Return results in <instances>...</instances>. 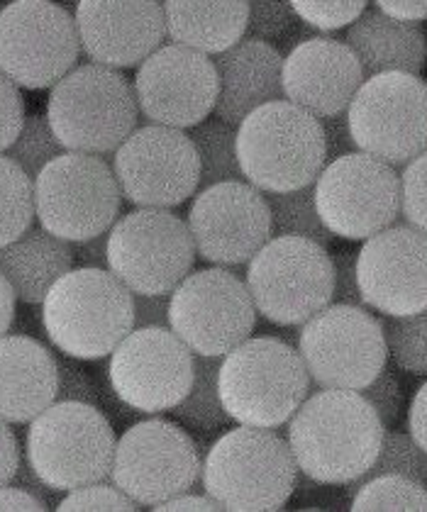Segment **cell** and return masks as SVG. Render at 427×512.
I'll use <instances>...</instances> for the list:
<instances>
[{
  "label": "cell",
  "instance_id": "obj_1",
  "mask_svg": "<svg viewBox=\"0 0 427 512\" xmlns=\"http://www.w3.org/2000/svg\"><path fill=\"white\" fill-rule=\"evenodd\" d=\"M386 427L359 391L323 388L288 420V447L305 478L349 486L374 464Z\"/></svg>",
  "mask_w": 427,
  "mask_h": 512
},
{
  "label": "cell",
  "instance_id": "obj_2",
  "mask_svg": "<svg viewBox=\"0 0 427 512\" xmlns=\"http://www.w3.org/2000/svg\"><path fill=\"white\" fill-rule=\"evenodd\" d=\"M42 325L66 359H105L135 330V296L110 269L79 266L49 288Z\"/></svg>",
  "mask_w": 427,
  "mask_h": 512
},
{
  "label": "cell",
  "instance_id": "obj_3",
  "mask_svg": "<svg viewBox=\"0 0 427 512\" xmlns=\"http://www.w3.org/2000/svg\"><path fill=\"white\" fill-rule=\"evenodd\" d=\"M288 439L264 427L237 425L210 444L203 459V491L230 512L284 510L298 488Z\"/></svg>",
  "mask_w": 427,
  "mask_h": 512
},
{
  "label": "cell",
  "instance_id": "obj_4",
  "mask_svg": "<svg viewBox=\"0 0 427 512\" xmlns=\"http://www.w3.org/2000/svg\"><path fill=\"white\" fill-rule=\"evenodd\" d=\"M237 159L262 193L313 186L327 164L323 120L286 98L259 105L237 125Z\"/></svg>",
  "mask_w": 427,
  "mask_h": 512
},
{
  "label": "cell",
  "instance_id": "obj_5",
  "mask_svg": "<svg viewBox=\"0 0 427 512\" xmlns=\"http://www.w3.org/2000/svg\"><path fill=\"white\" fill-rule=\"evenodd\" d=\"M218 391L232 422L279 430L310 395V376L284 339L247 337L220 359Z\"/></svg>",
  "mask_w": 427,
  "mask_h": 512
},
{
  "label": "cell",
  "instance_id": "obj_6",
  "mask_svg": "<svg viewBox=\"0 0 427 512\" xmlns=\"http://www.w3.org/2000/svg\"><path fill=\"white\" fill-rule=\"evenodd\" d=\"M47 120L66 152L115 154L132 135L140 105L132 83L103 64H79L49 88Z\"/></svg>",
  "mask_w": 427,
  "mask_h": 512
},
{
  "label": "cell",
  "instance_id": "obj_7",
  "mask_svg": "<svg viewBox=\"0 0 427 512\" xmlns=\"http://www.w3.org/2000/svg\"><path fill=\"white\" fill-rule=\"evenodd\" d=\"M115 430L101 408L81 400H54L27 430V464L54 493H69L110 476Z\"/></svg>",
  "mask_w": 427,
  "mask_h": 512
},
{
  "label": "cell",
  "instance_id": "obj_8",
  "mask_svg": "<svg viewBox=\"0 0 427 512\" xmlns=\"http://www.w3.org/2000/svg\"><path fill=\"white\" fill-rule=\"evenodd\" d=\"M244 283L266 322L301 327L332 303L335 261L313 239L271 237L247 261Z\"/></svg>",
  "mask_w": 427,
  "mask_h": 512
},
{
  "label": "cell",
  "instance_id": "obj_9",
  "mask_svg": "<svg viewBox=\"0 0 427 512\" xmlns=\"http://www.w3.org/2000/svg\"><path fill=\"white\" fill-rule=\"evenodd\" d=\"M35 217L71 244L105 235L118 220L122 191L113 166L98 154L64 152L32 178Z\"/></svg>",
  "mask_w": 427,
  "mask_h": 512
},
{
  "label": "cell",
  "instance_id": "obj_10",
  "mask_svg": "<svg viewBox=\"0 0 427 512\" xmlns=\"http://www.w3.org/2000/svg\"><path fill=\"white\" fill-rule=\"evenodd\" d=\"M196 244L169 208H135L108 230V269L142 296H169L191 274Z\"/></svg>",
  "mask_w": 427,
  "mask_h": 512
},
{
  "label": "cell",
  "instance_id": "obj_11",
  "mask_svg": "<svg viewBox=\"0 0 427 512\" xmlns=\"http://www.w3.org/2000/svg\"><path fill=\"white\" fill-rule=\"evenodd\" d=\"M310 381L320 388L362 391L386 369L388 349L379 317L362 305L330 303L298 332Z\"/></svg>",
  "mask_w": 427,
  "mask_h": 512
},
{
  "label": "cell",
  "instance_id": "obj_12",
  "mask_svg": "<svg viewBox=\"0 0 427 512\" xmlns=\"http://www.w3.org/2000/svg\"><path fill=\"white\" fill-rule=\"evenodd\" d=\"M313 191L315 208L332 237L364 242L401 217V174L359 149L327 161Z\"/></svg>",
  "mask_w": 427,
  "mask_h": 512
},
{
  "label": "cell",
  "instance_id": "obj_13",
  "mask_svg": "<svg viewBox=\"0 0 427 512\" xmlns=\"http://www.w3.org/2000/svg\"><path fill=\"white\" fill-rule=\"evenodd\" d=\"M345 115L359 152L386 164L406 166L427 149V81L420 74L366 76Z\"/></svg>",
  "mask_w": 427,
  "mask_h": 512
},
{
  "label": "cell",
  "instance_id": "obj_14",
  "mask_svg": "<svg viewBox=\"0 0 427 512\" xmlns=\"http://www.w3.org/2000/svg\"><path fill=\"white\" fill-rule=\"evenodd\" d=\"M81 54L76 20L54 0H10L0 8V74L25 91L52 88Z\"/></svg>",
  "mask_w": 427,
  "mask_h": 512
},
{
  "label": "cell",
  "instance_id": "obj_15",
  "mask_svg": "<svg viewBox=\"0 0 427 512\" xmlns=\"http://www.w3.org/2000/svg\"><path fill=\"white\" fill-rule=\"evenodd\" d=\"M201 469L196 439L176 422L152 417L122 432L108 478L137 505L154 510L191 491L201 481Z\"/></svg>",
  "mask_w": 427,
  "mask_h": 512
},
{
  "label": "cell",
  "instance_id": "obj_16",
  "mask_svg": "<svg viewBox=\"0 0 427 512\" xmlns=\"http://www.w3.org/2000/svg\"><path fill=\"white\" fill-rule=\"evenodd\" d=\"M257 315L247 283L225 266L191 271L169 293V327L193 354L223 359L252 337Z\"/></svg>",
  "mask_w": 427,
  "mask_h": 512
},
{
  "label": "cell",
  "instance_id": "obj_17",
  "mask_svg": "<svg viewBox=\"0 0 427 512\" xmlns=\"http://www.w3.org/2000/svg\"><path fill=\"white\" fill-rule=\"evenodd\" d=\"M122 198L135 208H179L201 188V159L179 127H135L113 157Z\"/></svg>",
  "mask_w": 427,
  "mask_h": 512
},
{
  "label": "cell",
  "instance_id": "obj_18",
  "mask_svg": "<svg viewBox=\"0 0 427 512\" xmlns=\"http://www.w3.org/2000/svg\"><path fill=\"white\" fill-rule=\"evenodd\" d=\"M110 388L144 415L171 413L193 383V352L171 327H135L108 361Z\"/></svg>",
  "mask_w": 427,
  "mask_h": 512
},
{
  "label": "cell",
  "instance_id": "obj_19",
  "mask_svg": "<svg viewBox=\"0 0 427 512\" xmlns=\"http://www.w3.org/2000/svg\"><path fill=\"white\" fill-rule=\"evenodd\" d=\"M132 88L149 122L191 130L215 113L220 79L213 57L171 42L137 66Z\"/></svg>",
  "mask_w": 427,
  "mask_h": 512
},
{
  "label": "cell",
  "instance_id": "obj_20",
  "mask_svg": "<svg viewBox=\"0 0 427 512\" xmlns=\"http://www.w3.org/2000/svg\"><path fill=\"white\" fill-rule=\"evenodd\" d=\"M186 225L196 254L213 266H242L271 239V210L259 188L225 181L201 188L188 205Z\"/></svg>",
  "mask_w": 427,
  "mask_h": 512
},
{
  "label": "cell",
  "instance_id": "obj_21",
  "mask_svg": "<svg viewBox=\"0 0 427 512\" xmlns=\"http://www.w3.org/2000/svg\"><path fill=\"white\" fill-rule=\"evenodd\" d=\"M357 281L364 305L396 317L427 310V235L396 225L364 239L357 252Z\"/></svg>",
  "mask_w": 427,
  "mask_h": 512
},
{
  "label": "cell",
  "instance_id": "obj_22",
  "mask_svg": "<svg viewBox=\"0 0 427 512\" xmlns=\"http://www.w3.org/2000/svg\"><path fill=\"white\" fill-rule=\"evenodd\" d=\"M81 52L110 69L140 66L166 40L162 0H76Z\"/></svg>",
  "mask_w": 427,
  "mask_h": 512
},
{
  "label": "cell",
  "instance_id": "obj_23",
  "mask_svg": "<svg viewBox=\"0 0 427 512\" xmlns=\"http://www.w3.org/2000/svg\"><path fill=\"white\" fill-rule=\"evenodd\" d=\"M364 79L357 54L332 37H305L293 44L281 69L284 98L320 120L347 113Z\"/></svg>",
  "mask_w": 427,
  "mask_h": 512
},
{
  "label": "cell",
  "instance_id": "obj_24",
  "mask_svg": "<svg viewBox=\"0 0 427 512\" xmlns=\"http://www.w3.org/2000/svg\"><path fill=\"white\" fill-rule=\"evenodd\" d=\"M213 61L220 79L215 118L237 127L259 105L284 98V54L271 42L244 37L225 52L215 54Z\"/></svg>",
  "mask_w": 427,
  "mask_h": 512
},
{
  "label": "cell",
  "instance_id": "obj_25",
  "mask_svg": "<svg viewBox=\"0 0 427 512\" xmlns=\"http://www.w3.org/2000/svg\"><path fill=\"white\" fill-rule=\"evenodd\" d=\"M57 356L25 335L0 337V420L30 425L57 400Z\"/></svg>",
  "mask_w": 427,
  "mask_h": 512
},
{
  "label": "cell",
  "instance_id": "obj_26",
  "mask_svg": "<svg viewBox=\"0 0 427 512\" xmlns=\"http://www.w3.org/2000/svg\"><path fill=\"white\" fill-rule=\"evenodd\" d=\"M347 47L357 54L364 76L406 71L420 74L427 61V37L418 22L396 20L381 10H364L347 27Z\"/></svg>",
  "mask_w": 427,
  "mask_h": 512
},
{
  "label": "cell",
  "instance_id": "obj_27",
  "mask_svg": "<svg viewBox=\"0 0 427 512\" xmlns=\"http://www.w3.org/2000/svg\"><path fill=\"white\" fill-rule=\"evenodd\" d=\"M74 247L44 227H30L18 239L0 247V274L25 305H42L49 288L74 269Z\"/></svg>",
  "mask_w": 427,
  "mask_h": 512
},
{
  "label": "cell",
  "instance_id": "obj_28",
  "mask_svg": "<svg viewBox=\"0 0 427 512\" xmlns=\"http://www.w3.org/2000/svg\"><path fill=\"white\" fill-rule=\"evenodd\" d=\"M166 37L215 57L244 40L249 27L247 0H162Z\"/></svg>",
  "mask_w": 427,
  "mask_h": 512
},
{
  "label": "cell",
  "instance_id": "obj_29",
  "mask_svg": "<svg viewBox=\"0 0 427 512\" xmlns=\"http://www.w3.org/2000/svg\"><path fill=\"white\" fill-rule=\"evenodd\" d=\"M218 371L220 359L193 354L191 391L171 410L181 425L201 432H215L232 425V417L227 415L223 398H220L218 391Z\"/></svg>",
  "mask_w": 427,
  "mask_h": 512
},
{
  "label": "cell",
  "instance_id": "obj_30",
  "mask_svg": "<svg viewBox=\"0 0 427 512\" xmlns=\"http://www.w3.org/2000/svg\"><path fill=\"white\" fill-rule=\"evenodd\" d=\"M191 139L201 159V188L225 181H244L240 159H237L235 125L220 118H208L201 125L191 127Z\"/></svg>",
  "mask_w": 427,
  "mask_h": 512
},
{
  "label": "cell",
  "instance_id": "obj_31",
  "mask_svg": "<svg viewBox=\"0 0 427 512\" xmlns=\"http://www.w3.org/2000/svg\"><path fill=\"white\" fill-rule=\"evenodd\" d=\"M266 203L271 210V237H305L327 247L332 235L315 208L313 186L286 193H266Z\"/></svg>",
  "mask_w": 427,
  "mask_h": 512
},
{
  "label": "cell",
  "instance_id": "obj_32",
  "mask_svg": "<svg viewBox=\"0 0 427 512\" xmlns=\"http://www.w3.org/2000/svg\"><path fill=\"white\" fill-rule=\"evenodd\" d=\"M35 220V183L32 178L0 154V247L30 230Z\"/></svg>",
  "mask_w": 427,
  "mask_h": 512
},
{
  "label": "cell",
  "instance_id": "obj_33",
  "mask_svg": "<svg viewBox=\"0 0 427 512\" xmlns=\"http://www.w3.org/2000/svg\"><path fill=\"white\" fill-rule=\"evenodd\" d=\"M354 512L379 510H420L427 512V486L406 476H376L359 486H349Z\"/></svg>",
  "mask_w": 427,
  "mask_h": 512
},
{
  "label": "cell",
  "instance_id": "obj_34",
  "mask_svg": "<svg viewBox=\"0 0 427 512\" xmlns=\"http://www.w3.org/2000/svg\"><path fill=\"white\" fill-rule=\"evenodd\" d=\"M381 327L393 364L410 376H427V310L415 315H384Z\"/></svg>",
  "mask_w": 427,
  "mask_h": 512
},
{
  "label": "cell",
  "instance_id": "obj_35",
  "mask_svg": "<svg viewBox=\"0 0 427 512\" xmlns=\"http://www.w3.org/2000/svg\"><path fill=\"white\" fill-rule=\"evenodd\" d=\"M376 476H406L410 481H418L427 486V454L408 432L386 430L374 464L369 466V471L359 481L349 483V486H359V483Z\"/></svg>",
  "mask_w": 427,
  "mask_h": 512
},
{
  "label": "cell",
  "instance_id": "obj_36",
  "mask_svg": "<svg viewBox=\"0 0 427 512\" xmlns=\"http://www.w3.org/2000/svg\"><path fill=\"white\" fill-rule=\"evenodd\" d=\"M64 152H66L64 144H61L57 135H54L47 115L35 113V115H27L18 139L10 144L5 157L13 159L27 176L35 178L44 166L49 164V161L57 159L59 154Z\"/></svg>",
  "mask_w": 427,
  "mask_h": 512
},
{
  "label": "cell",
  "instance_id": "obj_37",
  "mask_svg": "<svg viewBox=\"0 0 427 512\" xmlns=\"http://www.w3.org/2000/svg\"><path fill=\"white\" fill-rule=\"evenodd\" d=\"M288 3L305 27L335 32L352 25L364 13L369 0H288Z\"/></svg>",
  "mask_w": 427,
  "mask_h": 512
},
{
  "label": "cell",
  "instance_id": "obj_38",
  "mask_svg": "<svg viewBox=\"0 0 427 512\" xmlns=\"http://www.w3.org/2000/svg\"><path fill=\"white\" fill-rule=\"evenodd\" d=\"M59 512H135L137 503L120 491L113 481L88 483V486L74 488L57 503Z\"/></svg>",
  "mask_w": 427,
  "mask_h": 512
},
{
  "label": "cell",
  "instance_id": "obj_39",
  "mask_svg": "<svg viewBox=\"0 0 427 512\" xmlns=\"http://www.w3.org/2000/svg\"><path fill=\"white\" fill-rule=\"evenodd\" d=\"M401 217L427 235V149L401 171Z\"/></svg>",
  "mask_w": 427,
  "mask_h": 512
},
{
  "label": "cell",
  "instance_id": "obj_40",
  "mask_svg": "<svg viewBox=\"0 0 427 512\" xmlns=\"http://www.w3.org/2000/svg\"><path fill=\"white\" fill-rule=\"evenodd\" d=\"M249 3V27L247 32L257 40H279L296 22L288 0H247Z\"/></svg>",
  "mask_w": 427,
  "mask_h": 512
},
{
  "label": "cell",
  "instance_id": "obj_41",
  "mask_svg": "<svg viewBox=\"0 0 427 512\" xmlns=\"http://www.w3.org/2000/svg\"><path fill=\"white\" fill-rule=\"evenodd\" d=\"M366 398V403L376 410V415L381 417L384 427H391L393 422L398 420L403 410V391H401V383L398 378L391 374V371H381L369 386H364L359 391Z\"/></svg>",
  "mask_w": 427,
  "mask_h": 512
},
{
  "label": "cell",
  "instance_id": "obj_42",
  "mask_svg": "<svg viewBox=\"0 0 427 512\" xmlns=\"http://www.w3.org/2000/svg\"><path fill=\"white\" fill-rule=\"evenodd\" d=\"M25 118V100L20 96V88L0 74V154L8 152L10 144L18 139Z\"/></svg>",
  "mask_w": 427,
  "mask_h": 512
},
{
  "label": "cell",
  "instance_id": "obj_43",
  "mask_svg": "<svg viewBox=\"0 0 427 512\" xmlns=\"http://www.w3.org/2000/svg\"><path fill=\"white\" fill-rule=\"evenodd\" d=\"M332 261H335V293H332V303L362 305V308H366L357 281V254L337 252L332 254Z\"/></svg>",
  "mask_w": 427,
  "mask_h": 512
},
{
  "label": "cell",
  "instance_id": "obj_44",
  "mask_svg": "<svg viewBox=\"0 0 427 512\" xmlns=\"http://www.w3.org/2000/svg\"><path fill=\"white\" fill-rule=\"evenodd\" d=\"M59 388H57V400H81V403H93L96 405V391H93V383L79 366H74L71 361H59Z\"/></svg>",
  "mask_w": 427,
  "mask_h": 512
},
{
  "label": "cell",
  "instance_id": "obj_45",
  "mask_svg": "<svg viewBox=\"0 0 427 512\" xmlns=\"http://www.w3.org/2000/svg\"><path fill=\"white\" fill-rule=\"evenodd\" d=\"M135 296V327H169V296Z\"/></svg>",
  "mask_w": 427,
  "mask_h": 512
},
{
  "label": "cell",
  "instance_id": "obj_46",
  "mask_svg": "<svg viewBox=\"0 0 427 512\" xmlns=\"http://www.w3.org/2000/svg\"><path fill=\"white\" fill-rule=\"evenodd\" d=\"M323 132H325V147H327V161L342 157V154H349L357 149L354 144L352 132H349L347 115H335V118L323 120Z\"/></svg>",
  "mask_w": 427,
  "mask_h": 512
},
{
  "label": "cell",
  "instance_id": "obj_47",
  "mask_svg": "<svg viewBox=\"0 0 427 512\" xmlns=\"http://www.w3.org/2000/svg\"><path fill=\"white\" fill-rule=\"evenodd\" d=\"M20 447L15 439L10 422L0 420V486H8L15 481V473L20 469Z\"/></svg>",
  "mask_w": 427,
  "mask_h": 512
},
{
  "label": "cell",
  "instance_id": "obj_48",
  "mask_svg": "<svg viewBox=\"0 0 427 512\" xmlns=\"http://www.w3.org/2000/svg\"><path fill=\"white\" fill-rule=\"evenodd\" d=\"M0 510L3 512H44L47 510V500L40 495L25 491V488L0 486Z\"/></svg>",
  "mask_w": 427,
  "mask_h": 512
},
{
  "label": "cell",
  "instance_id": "obj_49",
  "mask_svg": "<svg viewBox=\"0 0 427 512\" xmlns=\"http://www.w3.org/2000/svg\"><path fill=\"white\" fill-rule=\"evenodd\" d=\"M408 434L418 442V447L427 454V381L418 388L410 400L408 410Z\"/></svg>",
  "mask_w": 427,
  "mask_h": 512
},
{
  "label": "cell",
  "instance_id": "obj_50",
  "mask_svg": "<svg viewBox=\"0 0 427 512\" xmlns=\"http://www.w3.org/2000/svg\"><path fill=\"white\" fill-rule=\"evenodd\" d=\"M157 512H183V510H196V512H213V510H223L220 508L218 500L210 498L208 493H179L174 498L164 500L162 505L154 508Z\"/></svg>",
  "mask_w": 427,
  "mask_h": 512
},
{
  "label": "cell",
  "instance_id": "obj_51",
  "mask_svg": "<svg viewBox=\"0 0 427 512\" xmlns=\"http://www.w3.org/2000/svg\"><path fill=\"white\" fill-rule=\"evenodd\" d=\"M376 10L396 20L423 22L427 20V0H374Z\"/></svg>",
  "mask_w": 427,
  "mask_h": 512
},
{
  "label": "cell",
  "instance_id": "obj_52",
  "mask_svg": "<svg viewBox=\"0 0 427 512\" xmlns=\"http://www.w3.org/2000/svg\"><path fill=\"white\" fill-rule=\"evenodd\" d=\"M74 254L81 266H101V269H108V232L74 244Z\"/></svg>",
  "mask_w": 427,
  "mask_h": 512
},
{
  "label": "cell",
  "instance_id": "obj_53",
  "mask_svg": "<svg viewBox=\"0 0 427 512\" xmlns=\"http://www.w3.org/2000/svg\"><path fill=\"white\" fill-rule=\"evenodd\" d=\"M15 303H18V298H15L13 288H10V283L5 281V276L0 274V337L8 335L10 325H13Z\"/></svg>",
  "mask_w": 427,
  "mask_h": 512
}]
</instances>
